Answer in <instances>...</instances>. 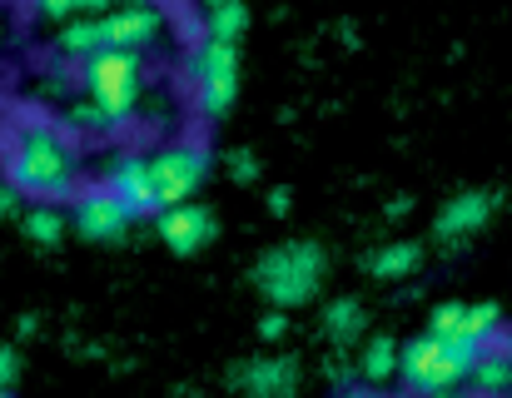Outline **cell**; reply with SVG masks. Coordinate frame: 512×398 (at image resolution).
<instances>
[{
    "mask_svg": "<svg viewBox=\"0 0 512 398\" xmlns=\"http://www.w3.org/2000/svg\"><path fill=\"white\" fill-rule=\"evenodd\" d=\"M418 264H423V249L408 244V239H393V244H383V249L368 259L373 279H403V274H413Z\"/></svg>",
    "mask_w": 512,
    "mask_h": 398,
    "instance_id": "17",
    "label": "cell"
},
{
    "mask_svg": "<svg viewBox=\"0 0 512 398\" xmlns=\"http://www.w3.org/2000/svg\"><path fill=\"white\" fill-rule=\"evenodd\" d=\"M284 314H289V309H269V314H264V324H259V339H264V344L284 339V329H289V319H284Z\"/></svg>",
    "mask_w": 512,
    "mask_h": 398,
    "instance_id": "23",
    "label": "cell"
},
{
    "mask_svg": "<svg viewBox=\"0 0 512 398\" xmlns=\"http://www.w3.org/2000/svg\"><path fill=\"white\" fill-rule=\"evenodd\" d=\"M488 354V344L478 339H453V334H418L413 344H403L398 354V384L413 394H453L463 384H473L478 359Z\"/></svg>",
    "mask_w": 512,
    "mask_h": 398,
    "instance_id": "2",
    "label": "cell"
},
{
    "mask_svg": "<svg viewBox=\"0 0 512 398\" xmlns=\"http://www.w3.org/2000/svg\"><path fill=\"white\" fill-rule=\"evenodd\" d=\"M135 224V209L115 195L110 185H95V190H75L70 195V229L90 244H120Z\"/></svg>",
    "mask_w": 512,
    "mask_h": 398,
    "instance_id": "7",
    "label": "cell"
},
{
    "mask_svg": "<svg viewBox=\"0 0 512 398\" xmlns=\"http://www.w3.org/2000/svg\"><path fill=\"white\" fill-rule=\"evenodd\" d=\"M473 389L478 394H512V349H493L488 344V354L473 369Z\"/></svg>",
    "mask_w": 512,
    "mask_h": 398,
    "instance_id": "19",
    "label": "cell"
},
{
    "mask_svg": "<svg viewBox=\"0 0 512 398\" xmlns=\"http://www.w3.org/2000/svg\"><path fill=\"white\" fill-rule=\"evenodd\" d=\"M5 180L30 199H70L80 190V155L75 145L40 120H25L5 145Z\"/></svg>",
    "mask_w": 512,
    "mask_h": 398,
    "instance_id": "1",
    "label": "cell"
},
{
    "mask_svg": "<svg viewBox=\"0 0 512 398\" xmlns=\"http://www.w3.org/2000/svg\"><path fill=\"white\" fill-rule=\"evenodd\" d=\"M155 229H160V239H165L170 254H199V249L214 244L219 219H214V209H204L194 199H179V204H165L155 214Z\"/></svg>",
    "mask_w": 512,
    "mask_h": 398,
    "instance_id": "9",
    "label": "cell"
},
{
    "mask_svg": "<svg viewBox=\"0 0 512 398\" xmlns=\"http://www.w3.org/2000/svg\"><path fill=\"white\" fill-rule=\"evenodd\" d=\"M493 209H498V195H488V190H463V195H453L438 209L433 234H438L443 244H458V239L478 234V229L493 219Z\"/></svg>",
    "mask_w": 512,
    "mask_h": 398,
    "instance_id": "12",
    "label": "cell"
},
{
    "mask_svg": "<svg viewBox=\"0 0 512 398\" xmlns=\"http://www.w3.org/2000/svg\"><path fill=\"white\" fill-rule=\"evenodd\" d=\"M398 344L388 339V334H373L368 344H363V354L353 359L358 364V384H368V389H383V384H393L398 379Z\"/></svg>",
    "mask_w": 512,
    "mask_h": 398,
    "instance_id": "14",
    "label": "cell"
},
{
    "mask_svg": "<svg viewBox=\"0 0 512 398\" xmlns=\"http://www.w3.org/2000/svg\"><path fill=\"white\" fill-rule=\"evenodd\" d=\"M65 120H70L75 130H90V135H110V130H120V125H115V120H110V115H105L95 100H75V105L65 110Z\"/></svg>",
    "mask_w": 512,
    "mask_h": 398,
    "instance_id": "21",
    "label": "cell"
},
{
    "mask_svg": "<svg viewBox=\"0 0 512 398\" xmlns=\"http://www.w3.org/2000/svg\"><path fill=\"white\" fill-rule=\"evenodd\" d=\"M428 329L433 334H453V339H478V344H493L503 334V309L498 304H438L428 314Z\"/></svg>",
    "mask_w": 512,
    "mask_h": 398,
    "instance_id": "10",
    "label": "cell"
},
{
    "mask_svg": "<svg viewBox=\"0 0 512 398\" xmlns=\"http://www.w3.org/2000/svg\"><path fill=\"white\" fill-rule=\"evenodd\" d=\"M324 284V249L314 239H294V244H274L269 254H259L254 264V289L274 304V309H304Z\"/></svg>",
    "mask_w": 512,
    "mask_h": 398,
    "instance_id": "4",
    "label": "cell"
},
{
    "mask_svg": "<svg viewBox=\"0 0 512 398\" xmlns=\"http://www.w3.org/2000/svg\"><path fill=\"white\" fill-rule=\"evenodd\" d=\"M269 214H289V190H274L269 195Z\"/></svg>",
    "mask_w": 512,
    "mask_h": 398,
    "instance_id": "26",
    "label": "cell"
},
{
    "mask_svg": "<svg viewBox=\"0 0 512 398\" xmlns=\"http://www.w3.org/2000/svg\"><path fill=\"white\" fill-rule=\"evenodd\" d=\"M105 185L135 209V219L145 214H160V199H155V175H150V155H110L105 165Z\"/></svg>",
    "mask_w": 512,
    "mask_h": 398,
    "instance_id": "11",
    "label": "cell"
},
{
    "mask_svg": "<svg viewBox=\"0 0 512 398\" xmlns=\"http://www.w3.org/2000/svg\"><path fill=\"white\" fill-rule=\"evenodd\" d=\"M363 324H368V314H363L358 299H334V304H324V334H329L334 344H353V339L363 334Z\"/></svg>",
    "mask_w": 512,
    "mask_h": 398,
    "instance_id": "18",
    "label": "cell"
},
{
    "mask_svg": "<svg viewBox=\"0 0 512 398\" xmlns=\"http://www.w3.org/2000/svg\"><path fill=\"white\" fill-rule=\"evenodd\" d=\"M224 165H229V175H234L239 185H249V180H259V160H254L249 150H229V155H224Z\"/></svg>",
    "mask_w": 512,
    "mask_h": 398,
    "instance_id": "22",
    "label": "cell"
},
{
    "mask_svg": "<svg viewBox=\"0 0 512 398\" xmlns=\"http://www.w3.org/2000/svg\"><path fill=\"white\" fill-rule=\"evenodd\" d=\"M95 20H100V45L105 50L115 45V50H140L145 55L165 35V10L155 0H120V5L100 10Z\"/></svg>",
    "mask_w": 512,
    "mask_h": 398,
    "instance_id": "8",
    "label": "cell"
},
{
    "mask_svg": "<svg viewBox=\"0 0 512 398\" xmlns=\"http://www.w3.org/2000/svg\"><path fill=\"white\" fill-rule=\"evenodd\" d=\"M234 384L259 398H284L299 389V364L294 359H254L249 369L234 374Z\"/></svg>",
    "mask_w": 512,
    "mask_h": 398,
    "instance_id": "13",
    "label": "cell"
},
{
    "mask_svg": "<svg viewBox=\"0 0 512 398\" xmlns=\"http://www.w3.org/2000/svg\"><path fill=\"white\" fill-rule=\"evenodd\" d=\"M15 209H20V190H15V185L0 175V219H10Z\"/></svg>",
    "mask_w": 512,
    "mask_h": 398,
    "instance_id": "25",
    "label": "cell"
},
{
    "mask_svg": "<svg viewBox=\"0 0 512 398\" xmlns=\"http://www.w3.org/2000/svg\"><path fill=\"white\" fill-rule=\"evenodd\" d=\"M189 80H194V100L209 120H224L239 100V40H219L204 35L189 50Z\"/></svg>",
    "mask_w": 512,
    "mask_h": 398,
    "instance_id": "5",
    "label": "cell"
},
{
    "mask_svg": "<svg viewBox=\"0 0 512 398\" xmlns=\"http://www.w3.org/2000/svg\"><path fill=\"white\" fill-rule=\"evenodd\" d=\"M199 5H204V35L244 40V30H249V5L244 0H199Z\"/></svg>",
    "mask_w": 512,
    "mask_h": 398,
    "instance_id": "16",
    "label": "cell"
},
{
    "mask_svg": "<svg viewBox=\"0 0 512 398\" xmlns=\"http://www.w3.org/2000/svg\"><path fill=\"white\" fill-rule=\"evenodd\" d=\"M15 374H20V354L0 344V394H5V389L15 384Z\"/></svg>",
    "mask_w": 512,
    "mask_h": 398,
    "instance_id": "24",
    "label": "cell"
},
{
    "mask_svg": "<svg viewBox=\"0 0 512 398\" xmlns=\"http://www.w3.org/2000/svg\"><path fill=\"white\" fill-rule=\"evenodd\" d=\"M209 170H214V155H209L204 145L179 140V145L155 150V155H150V175H155V199H160V209H165V204H179V199H194L199 185L209 180Z\"/></svg>",
    "mask_w": 512,
    "mask_h": 398,
    "instance_id": "6",
    "label": "cell"
},
{
    "mask_svg": "<svg viewBox=\"0 0 512 398\" xmlns=\"http://www.w3.org/2000/svg\"><path fill=\"white\" fill-rule=\"evenodd\" d=\"M25 239H35V244H45V249H55V244H65V229H70V209H60L55 199H35L30 209H25Z\"/></svg>",
    "mask_w": 512,
    "mask_h": 398,
    "instance_id": "15",
    "label": "cell"
},
{
    "mask_svg": "<svg viewBox=\"0 0 512 398\" xmlns=\"http://www.w3.org/2000/svg\"><path fill=\"white\" fill-rule=\"evenodd\" d=\"M110 5H120V0H30V15L35 20H75V15H100V10H110Z\"/></svg>",
    "mask_w": 512,
    "mask_h": 398,
    "instance_id": "20",
    "label": "cell"
},
{
    "mask_svg": "<svg viewBox=\"0 0 512 398\" xmlns=\"http://www.w3.org/2000/svg\"><path fill=\"white\" fill-rule=\"evenodd\" d=\"M80 80H85V95L115 120V125H130L145 105V55L140 50H95L90 60H80Z\"/></svg>",
    "mask_w": 512,
    "mask_h": 398,
    "instance_id": "3",
    "label": "cell"
}]
</instances>
